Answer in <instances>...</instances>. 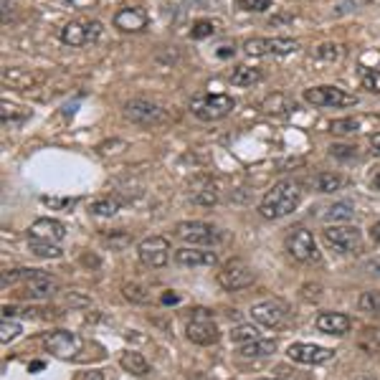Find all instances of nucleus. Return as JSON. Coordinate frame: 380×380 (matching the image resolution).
<instances>
[{
    "label": "nucleus",
    "instance_id": "f3484780",
    "mask_svg": "<svg viewBox=\"0 0 380 380\" xmlns=\"http://www.w3.org/2000/svg\"><path fill=\"white\" fill-rule=\"evenodd\" d=\"M147 13L145 8H137V5H127V8H119L112 18L115 28H119L122 34H140L147 28Z\"/></svg>",
    "mask_w": 380,
    "mask_h": 380
},
{
    "label": "nucleus",
    "instance_id": "9d476101",
    "mask_svg": "<svg viewBox=\"0 0 380 380\" xmlns=\"http://www.w3.org/2000/svg\"><path fill=\"white\" fill-rule=\"evenodd\" d=\"M284 248H287V254H289L294 261H302V264L314 261V259L320 257L312 231H307V228H289L287 239H284Z\"/></svg>",
    "mask_w": 380,
    "mask_h": 380
},
{
    "label": "nucleus",
    "instance_id": "b1692460",
    "mask_svg": "<svg viewBox=\"0 0 380 380\" xmlns=\"http://www.w3.org/2000/svg\"><path fill=\"white\" fill-rule=\"evenodd\" d=\"M274 350H276V340H254V342H246V345H241V357H266L272 355Z\"/></svg>",
    "mask_w": 380,
    "mask_h": 380
},
{
    "label": "nucleus",
    "instance_id": "6ab92c4d",
    "mask_svg": "<svg viewBox=\"0 0 380 380\" xmlns=\"http://www.w3.org/2000/svg\"><path fill=\"white\" fill-rule=\"evenodd\" d=\"M0 79L5 86L10 89H34L36 84H41V74H34V71H28V69H18V67H3L0 71Z\"/></svg>",
    "mask_w": 380,
    "mask_h": 380
},
{
    "label": "nucleus",
    "instance_id": "aec40b11",
    "mask_svg": "<svg viewBox=\"0 0 380 380\" xmlns=\"http://www.w3.org/2000/svg\"><path fill=\"white\" fill-rule=\"evenodd\" d=\"M314 324H317V330L324 332V335H337V337L347 335V332H350V327H353L350 317H347V314H342V312H322V314H317Z\"/></svg>",
    "mask_w": 380,
    "mask_h": 380
},
{
    "label": "nucleus",
    "instance_id": "8fccbe9b",
    "mask_svg": "<svg viewBox=\"0 0 380 380\" xmlns=\"http://www.w3.org/2000/svg\"><path fill=\"white\" fill-rule=\"evenodd\" d=\"M163 302H178V297H175V294H165V297H163Z\"/></svg>",
    "mask_w": 380,
    "mask_h": 380
},
{
    "label": "nucleus",
    "instance_id": "c85d7f7f",
    "mask_svg": "<svg viewBox=\"0 0 380 380\" xmlns=\"http://www.w3.org/2000/svg\"><path fill=\"white\" fill-rule=\"evenodd\" d=\"M193 203H198V206H215L218 203V190H215L213 182H203V188L193 193Z\"/></svg>",
    "mask_w": 380,
    "mask_h": 380
},
{
    "label": "nucleus",
    "instance_id": "603ef678",
    "mask_svg": "<svg viewBox=\"0 0 380 380\" xmlns=\"http://www.w3.org/2000/svg\"><path fill=\"white\" fill-rule=\"evenodd\" d=\"M259 380H279V378H259Z\"/></svg>",
    "mask_w": 380,
    "mask_h": 380
},
{
    "label": "nucleus",
    "instance_id": "7ed1b4c3",
    "mask_svg": "<svg viewBox=\"0 0 380 380\" xmlns=\"http://www.w3.org/2000/svg\"><path fill=\"white\" fill-rule=\"evenodd\" d=\"M302 99L312 107H322V109H340V107H355L357 97L350 94V91L340 89V86H312V89H305Z\"/></svg>",
    "mask_w": 380,
    "mask_h": 380
},
{
    "label": "nucleus",
    "instance_id": "ea45409f",
    "mask_svg": "<svg viewBox=\"0 0 380 380\" xmlns=\"http://www.w3.org/2000/svg\"><path fill=\"white\" fill-rule=\"evenodd\" d=\"M239 3L241 10H246V13H264V10L272 8L274 0H236Z\"/></svg>",
    "mask_w": 380,
    "mask_h": 380
},
{
    "label": "nucleus",
    "instance_id": "dca6fc26",
    "mask_svg": "<svg viewBox=\"0 0 380 380\" xmlns=\"http://www.w3.org/2000/svg\"><path fill=\"white\" fill-rule=\"evenodd\" d=\"M58 292V281L41 269H28L25 276V294L34 299H51Z\"/></svg>",
    "mask_w": 380,
    "mask_h": 380
},
{
    "label": "nucleus",
    "instance_id": "f03ea898",
    "mask_svg": "<svg viewBox=\"0 0 380 380\" xmlns=\"http://www.w3.org/2000/svg\"><path fill=\"white\" fill-rule=\"evenodd\" d=\"M236 109V102L228 94H200L190 102V112L203 122H218Z\"/></svg>",
    "mask_w": 380,
    "mask_h": 380
},
{
    "label": "nucleus",
    "instance_id": "9b49d317",
    "mask_svg": "<svg viewBox=\"0 0 380 380\" xmlns=\"http://www.w3.org/2000/svg\"><path fill=\"white\" fill-rule=\"evenodd\" d=\"M297 49L299 43L292 38H248L244 43L248 56H292Z\"/></svg>",
    "mask_w": 380,
    "mask_h": 380
},
{
    "label": "nucleus",
    "instance_id": "c03bdc74",
    "mask_svg": "<svg viewBox=\"0 0 380 380\" xmlns=\"http://www.w3.org/2000/svg\"><path fill=\"white\" fill-rule=\"evenodd\" d=\"M67 3L76 10H89V8H94L99 0H67Z\"/></svg>",
    "mask_w": 380,
    "mask_h": 380
},
{
    "label": "nucleus",
    "instance_id": "c756f323",
    "mask_svg": "<svg viewBox=\"0 0 380 380\" xmlns=\"http://www.w3.org/2000/svg\"><path fill=\"white\" fill-rule=\"evenodd\" d=\"M231 340H233V342L246 345V342H254V340H259V330L254 327V324H236V327H231Z\"/></svg>",
    "mask_w": 380,
    "mask_h": 380
},
{
    "label": "nucleus",
    "instance_id": "2eb2a0df",
    "mask_svg": "<svg viewBox=\"0 0 380 380\" xmlns=\"http://www.w3.org/2000/svg\"><path fill=\"white\" fill-rule=\"evenodd\" d=\"M251 320L261 327H279L287 320V305L279 299H269V302H259L251 307Z\"/></svg>",
    "mask_w": 380,
    "mask_h": 380
},
{
    "label": "nucleus",
    "instance_id": "f704fd0d",
    "mask_svg": "<svg viewBox=\"0 0 380 380\" xmlns=\"http://www.w3.org/2000/svg\"><path fill=\"white\" fill-rule=\"evenodd\" d=\"M360 130V122L357 119H353V117H345V119H335V122L330 124V132L335 134H353Z\"/></svg>",
    "mask_w": 380,
    "mask_h": 380
},
{
    "label": "nucleus",
    "instance_id": "c9c22d12",
    "mask_svg": "<svg viewBox=\"0 0 380 380\" xmlns=\"http://www.w3.org/2000/svg\"><path fill=\"white\" fill-rule=\"evenodd\" d=\"M41 203L43 206H49V208H54V211H71V208L79 203L76 198H56V195H43L41 198Z\"/></svg>",
    "mask_w": 380,
    "mask_h": 380
},
{
    "label": "nucleus",
    "instance_id": "58836bf2",
    "mask_svg": "<svg viewBox=\"0 0 380 380\" xmlns=\"http://www.w3.org/2000/svg\"><path fill=\"white\" fill-rule=\"evenodd\" d=\"M213 34H215V25L211 23V21H195L193 28H190V38H195V41L208 38V36H213Z\"/></svg>",
    "mask_w": 380,
    "mask_h": 380
},
{
    "label": "nucleus",
    "instance_id": "f8f14e48",
    "mask_svg": "<svg viewBox=\"0 0 380 380\" xmlns=\"http://www.w3.org/2000/svg\"><path fill=\"white\" fill-rule=\"evenodd\" d=\"M324 241L342 254H357L363 248V236L355 226H327L322 231Z\"/></svg>",
    "mask_w": 380,
    "mask_h": 380
},
{
    "label": "nucleus",
    "instance_id": "39448f33",
    "mask_svg": "<svg viewBox=\"0 0 380 380\" xmlns=\"http://www.w3.org/2000/svg\"><path fill=\"white\" fill-rule=\"evenodd\" d=\"M185 335H188L190 342H195V345H213L218 342L221 337V332H218V324H215L213 314L208 312V309H195L193 317L188 320L185 324Z\"/></svg>",
    "mask_w": 380,
    "mask_h": 380
},
{
    "label": "nucleus",
    "instance_id": "4be33fe9",
    "mask_svg": "<svg viewBox=\"0 0 380 380\" xmlns=\"http://www.w3.org/2000/svg\"><path fill=\"white\" fill-rule=\"evenodd\" d=\"M28 117H31V112L23 107H18V104H10V102H3V104H0V122H3L5 130H16V127L25 124L28 122Z\"/></svg>",
    "mask_w": 380,
    "mask_h": 380
},
{
    "label": "nucleus",
    "instance_id": "423d86ee",
    "mask_svg": "<svg viewBox=\"0 0 380 380\" xmlns=\"http://www.w3.org/2000/svg\"><path fill=\"white\" fill-rule=\"evenodd\" d=\"M215 279H218V284H221L226 292H239L254 284V272H251V266H248L246 261L231 259V261H226V264L218 269Z\"/></svg>",
    "mask_w": 380,
    "mask_h": 380
},
{
    "label": "nucleus",
    "instance_id": "864d4df0",
    "mask_svg": "<svg viewBox=\"0 0 380 380\" xmlns=\"http://www.w3.org/2000/svg\"><path fill=\"white\" fill-rule=\"evenodd\" d=\"M378 272H380V266H378Z\"/></svg>",
    "mask_w": 380,
    "mask_h": 380
},
{
    "label": "nucleus",
    "instance_id": "f257e3e1",
    "mask_svg": "<svg viewBox=\"0 0 380 380\" xmlns=\"http://www.w3.org/2000/svg\"><path fill=\"white\" fill-rule=\"evenodd\" d=\"M299 200H302V188L297 182L281 180L272 190H266V195L259 203V213L269 221H279V218L297 211Z\"/></svg>",
    "mask_w": 380,
    "mask_h": 380
},
{
    "label": "nucleus",
    "instance_id": "4468645a",
    "mask_svg": "<svg viewBox=\"0 0 380 380\" xmlns=\"http://www.w3.org/2000/svg\"><path fill=\"white\" fill-rule=\"evenodd\" d=\"M287 355L294 360V363H305V365H322L330 363L335 357V350L322 345H309V342H294V345L287 347Z\"/></svg>",
    "mask_w": 380,
    "mask_h": 380
},
{
    "label": "nucleus",
    "instance_id": "0eeeda50",
    "mask_svg": "<svg viewBox=\"0 0 380 380\" xmlns=\"http://www.w3.org/2000/svg\"><path fill=\"white\" fill-rule=\"evenodd\" d=\"M43 347L49 350L54 357H61V360H71L82 353L84 347V340L76 335V332H69V330H54V332H46L43 337Z\"/></svg>",
    "mask_w": 380,
    "mask_h": 380
},
{
    "label": "nucleus",
    "instance_id": "1a4fd4ad",
    "mask_svg": "<svg viewBox=\"0 0 380 380\" xmlns=\"http://www.w3.org/2000/svg\"><path fill=\"white\" fill-rule=\"evenodd\" d=\"M175 236L188 246H213L218 241V228L206 221H180L175 226Z\"/></svg>",
    "mask_w": 380,
    "mask_h": 380
},
{
    "label": "nucleus",
    "instance_id": "79ce46f5",
    "mask_svg": "<svg viewBox=\"0 0 380 380\" xmlns=\"http://www.w3.org/2000/svg\"><path fill=\"white\" fill-rule=\"evenodd\" d=\"M330 155L337 157V160H350V157L357 155V147H353V145H332Z\"/></svg>",
    "mask_w": 380,
    "mask_h": 380
},
{
    "label": "nucleus",
    "instance_id": "412c9836",
    "mask_svg": "<svg viewBox=\"0 0 380 380\" xmlns=\"http://www.w3.org/2000/svg\"><path fill=\"white\" fill-rule=\"evenodd\" d=\"M31 236L58 244V241L67 239V226L61 224V221H56V218H38V221L31 224Z\"/></svg>",
    "mask_w": 380,
    "mask_h": 380
},
{
    "label": "nucleus",
    "instance_id": "de8ad7c7",
    "mask_svg": "<svg viewBox=\"0 0 380 380\" xmlns=\"http://www.w3.org/2000/svg\"><path fill=\"white\" fill-rule=\"evenodd\" d=\"M3 23H8V0H3Z\"/></svg>",
    "mask_w": 380,
    "mask_h": 380
},
{
    "label": "nucleus",
    "instance_id": "ddd939ff",
    "mask_svg": "<svg viewBox=\"0 0 380 380\" xmlns=\"http://www.w3.org/2000/svg\"><path fill=\"white\" fill-rule=\"evenodd\" d=\"M137 257L150 269H163L170 259V241L163 236H150L137 244Z\"/></svg>",
    "mask_w": 380,
    "mask_h": 380
},
{
    "label": "nucleus",
    "instance_id": "2f4dec72",
    "mask_svg": "<svg viewBox=\"0 0 380 380\" xmlns=\"http://www.w3.org/2000/svg\"><path fill=\"white\" fill-rule=\"evenodd\" d=\"M279 104H284V109H287V112H289V109H294V107H292V102L287 99L284 94H272V97H266V99L261 102V109H264L266 115H281Z\"/></svg>",
    "mask_w": 380,
    "mask_h": 380
},
{
    "label": "nucleus",
    "instance_id": "6e6552de",
    "mask_svg": "<svg viewBox=\"0 0 380 380\" xmlns=\"http://www.w3.org/2000/svg\"><path fill=\"white\" fill-rule=\"evenodd\" d=\"M102 36V23L99 21H71L61 28V43H67L71 49H79V46H86V43H94Z\"/></svg>",
    "mask_w": 380,
    "mask_h": 380
},
{
    "label": "nucleus",
    "instance_id": "20e7f679",
    "mask_svg": "<svg viewBox=\"0 0 380 380\" xmlns=\"http://www.w3.org/2000/svg\"><path fill=\"white\" fill-rule=\"evenodd\" d=\"M122 115L127 122L142 124V127H157V124H163L167 119L165 109L147 99H130L122 107Z\"/></svg>",
    "mask_w": 380,
    "mask_h": 380
},
{
    "label": "nucleus",
    "instance_id": "bb28decb",
    "mask_svg": "<svg viewBox=\"0 0 380 380\" xmlns=\"http://www.w3.org/2000/svg\"><path fill=\"white\" fill-rule=\"evenodd\" d=\"M119 365H122L127 372H132V375H147V372H150L147 360H145L140 353H122V357H119Z\"/></svg>",
    "mask_w": 380,
    "mask_h": 380
},
{
    "label": "nucleus",
    "instance_id": "37998d69",
    "mask_svg": "<svg viewBox=\"0 0 380 380\" xmlns=\"http://www.w3.org/2000/svg\"><path fill=\"white\" fill-rule=\"evenodd\" d=\"M104 241H107V244H112V248H122V246H127V244H130V236H127V233H122V236H104Z\"/></svg>",
    "mask_w": 380,
    "mask_h": 380
},
{
    "label": "nucleus",
    "instance_id": "a878e982",
    "mask_svg": "<svg viewBox=\"0 0 380 380\" xmlns=\"http://www.w3.org/2000/svg\"><path fill=\"white\" fill-rule=\"evenodd\" d=\"M312 185L314 190H320V193H335L345 185V178L342 175H335V173H320L312 178Z\"/></svg>",
    "mask_w": 380,
    "mask_h": 380
},
{
    "label": "nucleus",
    "instance_id": "473e14b6",
    "mask_svg": "<svg viewBox=\"0 0 380 380\" xmlns=\"http://www.w3.org/2000/svg\"><path fill=\"white\" fill-rule=\"evenodd\" d=\"M327 221H350L353 218V206L350 203H335V206L327 208V213H324Z\"/></svg>",
    "mask_w": 380,
    "mask_h": 380
},
{
    "label": "nucleus",
    "instance_id": "a211bd4d",
    "mask_svg": "<svg viewBox=\"0 0 380 380\" xmlns=\"http://www.w3.org/2000/svg\"><path fill=\"white\" fill-rule=\"evenodd\" d=\"M175 261L180 266L195 269V266H215L218 264V257H215V251H208V248L185 246V248H178V251H175Z\"/></svg>",
    "mask_w": 380,
    "mask_h": 380
},
{
    "label": "nucleus",
    "instance_id": "393cba45",
    "mask_svg": "<svg viewBox=\"0 0 380 380\" xmlns=\"http://www.w3.org/2000/svg\"><path fill=\"white\" fill-rule=\"evenodd\" d=\"M28 248H31V254L38 259H58L64 251L58 248V244H54V241H43V239H28Z\"/></svg>",
    "mask_w": 380,
    "mask_h": 380
},
{
    "label": "nucleus",
    "instance_id": "cd10ccee",
    "mask_svg": "<svg viewBox=\"0 0 380 380\" xmlns=\"http://www.w3.org/2000/svg\"><path fill=\"white\" fill-rule=\"evenodd\" d=\"M122 294H124V299H130L134 305H147L150 299H152L150 289L147 287H142V284H124Z\"/></svg>",
    "mask_w": 380,
    "mask_h": 380
},
{
    "label": "nucleus",
    "instance_id": "a19ab883",
    "mask_svg": "<svg viewBox=\"0 0 380 380\" xmlns=\"http://www.w3.org/2000/svg\"><path fill=\"white\" fill-rule=\"evenodd\" d=\"M363 86L368 91H380V71H375V69H363Z\"/></svg>",
    "mask_w": 380,
    "mask_h": 380
},
{
    "label": "nucleus",
    "instance_id": "7c9ffc66",
    "mask_svg": "<svg viewBox=\"0 0 380 380\" xmlns=\"http://www.w3.org/2000/svg\"><path fill=\"white\" fill-rule=\"evenodd\" d=\"M119 208H122V203H119L117 198H99V200L91 203L89 211L94 215H115Z\"/></svg>",
    "mask_w": 380,
    "mask_h": 380
},
{
    "label": "nucleus",
    "instance_id": "5701e85b",
    "mask_svg": "<svg viewBox=\"0 0 380 380\" xmlns=\"http://www.w3.org/2000/svg\"><path fill=\"white\" fill-rule=\"evenodd\" d=\"M264 79V71L257 67H236L231 71V76H228V82L233 84V86H254V84H259Z\"/></svg>",
    "mask_w": 380,
    "mask_h": 380
},
{
    "label": "nucleus",
    "instance_id": "72a5a7b5",
    "mask_svg": "<svg viewBox=\"0 0 380 380\" xmlns=\"http://www.w3.org/2000/svg\"><path fill=\"white\" fill-rule=\"evenodd\" d=\"M357 307L368 314H380V292H365L363 297L357 299Z\"/></svg>",
    "mask_w": 380,
    "mask_h": 380
},
{
    "label": "nucleus",
    "instance_id": "49530a36",
    "mask_svg": "<svg viewBox=\"0 0 380 380\" xmlns=\"http://www.w3.org/2000/svg\"><path fill=\"white\" fill-rule=\"evenodd\" d=\"M370 236H372V241H375V244H380V218H378V221H375V224H372Z\"/></svg>",
    "mask_w": 380,
    "mask_h": 380
},
{
    "label": "nucleus",
    "instance_id": "4c0bfd02",
    "mask_svg": "<svg viewBox=\"0 0 380 380\" xmlns=\"http://www.w3.org/2000/svg\"><path fill=\"white\" fill-rule=\"evenodd\" d=\"M23 332V327L18 322H10V320H3V324H0V340H3V345H8V342H13V340L18 337Z\"/></svg>",
    "mask_w": 380,
    "mask_h": 380
},
{
    "label": "nucleus",
    "instance_id": "a18cd8bd",
    "mask_svg": "<svg viewBox=\"0 0 380 380\" xmlns=\"http://www.w3.org/2000/svg\"><path fill=\"white\" fill-rule=\"evenodd\" d=\"M368 145H370V152L375 157H380V132H372L370 137H368Z\"/></svg>",
    "mask_w": 380,
    "mask_h": 380
},
{
    "label": "nucleus",
    "instance_id": "09e8293b",
    "mask_svg": "<svg viewBox=\"0 0 380 380\" xmlns=\"http://www.w3.org/2000/svg\"><path fill=\"white\" fill-rule=\"evenodd\" d=\"M372 185H375V188L380 190V170H378L375 175H372Z\"/></svg>",
    "mask_w": 380,
    "mask_h": 380
},
{
    "label": "nucleus",
    "instance_id": "e433bc0d",
    "mask_svg": "<svg viewBox=\"0 0 380 380\" xmlns=\"http://www.w3.org/2000/svg\"><path fill=\"white\" fill-rule=\"evenodd\" d=\"M314 54H317V58H324V61H340L345 51H342V46H337V43H322Z\"/></svg>",
    "mask_w": 380,
    "mask_h": 380
},
{
    "label": "nucleus",
    "instance_id": "3c124183",
    "mask_svg": "<svg viewBox=\"0 0 380 380\" xmlns=\"http://www.w3.org/2000/svg\"><path fill=\"white\" fill-rule=\"evenodd\" d=\"M357 380H375V378H370V375H360Z\"/></svg>",
    "mask_w": 380,
    "mask_h": 380
}]
</instances>
